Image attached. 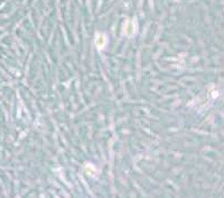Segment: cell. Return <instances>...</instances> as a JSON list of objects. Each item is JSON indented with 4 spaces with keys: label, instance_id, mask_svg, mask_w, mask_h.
I'll list each match as a JSON object with an SVG mask.
<instances>
[{
    "label": "cell",
    "instance_id": "cell-1",
    "mask_svg": "<svg viewBox=\"0 0 224 198\" xmlns=\"http://www.w3.org/2000/svg\"><path fill=\"white\" fill-rule=\"evenodd\" d=\"M105 43H107V38H105V36L104 35H98L95 38V44L96 46L99 47V49H103L104 45H105Z\"/></svg>",
    "mask_w": 224,
    "mask_h": 198
}]
</instances>
